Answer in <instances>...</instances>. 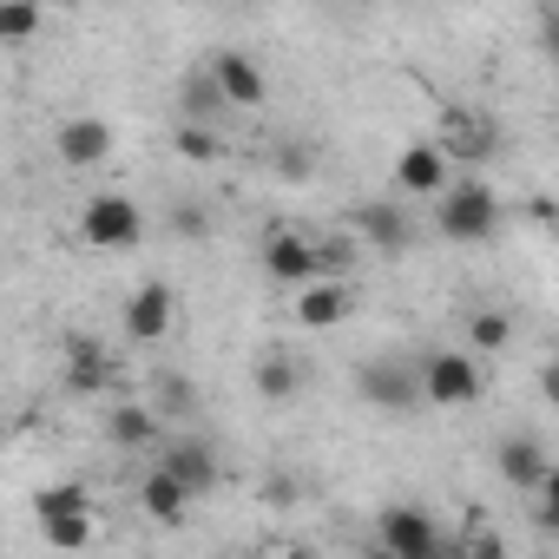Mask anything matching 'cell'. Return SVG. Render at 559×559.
<instances>
[{
  "instance_id": "22",
  "label": "cell",
  "mask_w": 559,
  "mask_h": 559,
  "mask_svg": "<svg viewBox=\"0 0 559 559\" xmlns=\"http://www.w3.org/2000/svg\"><path fill=\"white\" fill-rule=\"evenodd\" d=\"M224 152H230V145L217 139V126H198V119L178 126V158H185V165H217Z\"/></svg>"
},
{
  "instance_id": "32",
  "label": "cell",
  "mask_w": 559,
  "mask_h": 559,
  "mask_svg": "<svg viewBox=\"0 0 559 559\" xmlns=\"http://www.w3.org/2000/svg\"><path fill=\"white\" fill-rule=\"evenodd\" d=\"M539 47H546V60H552V67H559V14H552V21H546V34H539Z\"/></svg>"
},
{
  "instance_id": "20",
  "label": "cell",
  "mask_w": 559,
  "mask_h": 559,
  "mask_svg": "<svg viewBox=\"0 0 559 559\" xmlns=\"http://www.w3.org/2000/svg\"><path fill=\"white\" fill-rule=\"evenodd\" d=\"M178 106H185V119H198V126H217V119L230 112V99H224V86L211 80V67L185 80V99H178Z\"/></svg>"
},
{
  "instance_id": "27",
  "label": "cell",
  "mask_w": 559,
  "mask_h": 559,
  "mask_svg": "<svg viewBox=\"0 0 559 559\" xmlns=\"http://www.w3.org/2000/svg\"><path fill=\"white\" fill-rule=\"evenodd\" d=\"M152 402H158V415H191V408H198V395H191L185 376H158V382H152Z\"/></svg>"
},
{
  "instance_id": "15",
  "label": "cell",
  "mask_w": 559,
  "mask_h": 559,
  "mask_svg": "<svg viewBox=\"0 0 559 559\" xmlns=\"http://www.w3.org/2000/svg\"><path fill=\"white\" fill-rule=\"evenodd\" d=\"M112 382H119V369H112L106 343H93V336H67V389H73V395H106Z\"/></svg>"
},
{
  "instance_id": "19",
  "label": "cell",
  "mask_w": 559,
  "mask_h": 559,
  "mask_svg": "<svg viewBox=\"0 0 559 559\" xmlns=\"http://www.w3.org/2000/svg\"><path fill=\"white\" fill-rule=\"evenodd\" d=\"M250 382H257V395L263 402H276V408H284L290 395H297V362H290V349L284 343H270V349H257V362H250Z\"/></svg>"
},
{
  "instance_id": "6",
  "label": "cell",
  "mask_w": 559,
  "mask_h": 559,
  "mask_svg": "<svg viewBox=\"0 0 559 559\" xmlns=\"http://www.w3.org/2000/svg\"><path fill=\"white\" fill-rule=\"evenodd\" d=\"M257 257H263V276H270V284H284V290H304V284L323 276V250L304 230H270Z\"/></svg>"
},
{
  "instance_id": "30",
  "label": "cell",
  "mask_w": 559,
  "mask_h": 559,
  "mask_svg": "<svg viewBox=\"0 0 559 559\" xmlns=\"http://www.w3.org/2000/svg\"><path fill=\"white\" fill-rule=\"evenodd\" d=\"M539 395H546V402H552V408H559V356H552V362H546V369H539Z\"/></svg>"
},
{
  "instance_id": "9",
  "label": "cell",
  "mask_w": 559,
  "mask_h": 559,
  "mask_svg": "<svg viewBox=\"0 0 559 559\" xmlns=\"http://www.w3.org/2000/svg\"><path fill=\"white\" fill-rule=\"evenodd\" d=\"M171 323H178V290H171V284H139V290L126 297V336H132V343L158 349V343L171 336Z\"/></svg>"
},
{
  "instance_id": "21",
  "label": "cell",
  "mask_w": 559,
  "mask_h": 559,
  "mask_svg": "<svg viewBox=\"0 0 559 559\" xmlns=\"http://www.w3.org/2000/svg\"><path fill=\"white\" fill-rule=\"evenodd\" d=\"M507 343H513V317L507 310H474L467 317V349L474 356H500Z\"/></svg>"
},
{
  "instance_id": "11",
  "label": "cell",
  "mask_w": 559,
  "mask_h": 559,
  "mask_svg": "<svg viewBox=\"0 0 559 559\" xmlns=\"http://www.w3.org/2000/svg\"><path fill=\"white\" fill-rule=\"evenodd\" d=\"M211 80L224 86V99H230V112H257L263 99H270V73L250 60V53H237V47H224V53H211Z\"/></svg>"
},
{
  "instance_id": "26",
  "label": "cell",
  "mask_w": 559,
  "mask_h": 559,
  "mask_svg": "<svg viewBox=\"0 0 559 559\" xmlns=\"http://www.w3.org/2000/svg\"><path fill=\"white\" fill-rule=\"evenodd\" d=\"M34 507H40V520H47V513H93V493H86L80 480H60V487H40Z\"/></svg>"
},
{
  "instance_id": "17",
  "label": "cell",
  "mask_w": 559,
  "mask_h": 559,
  "mask_svg": "<svg viewBox=\"0 0 559 559\" xmlns=\"http://www.w3.org/2000/svg\"><path fill=\"white\" fill-rule=\"evenodd\" d=\"M158 461H165L191 493H211V487H217V454H211V441H158Z\"/></svg>"
},
{
  "instance_id": "10",
  "label": "cell",
  "mask_w": 559,
  "mask_h": 559,
  "mask_svg": "<svg viewBox=\"0 0 559 559\" xmlns=\"http://www.w3.org/2000/svg\"><path fill=\"white\" fill-rule=\"evenodd\" d=\"M454 185V158L441 139H415L402 158H395V191H421V198H441Z\"/></svg>"
},
{
  "instance_id": "24",
  "label": "cell",
  "mask_w": 559,
  "mask_h": 559,
  "mask_svg": "<svg viewBox=\"0 0 559 559\" xmlns=\"http://www.w3.org/2000/svg\"><path fill=\"white\" fill-rule=\"evenodd\" d=\"M40 533H47V546H93V513H47L40 520Z\"/></svg>"
},
{
  "instance_id": "7",
  "label": "cell",
  "mask_w": 559,
  "mask_h": 559,
  "mask_svg": "<svg viewBox=\"0 0 559 559\" xmlns=\"http://www.w3.org/2000/svg\"><path fill=\"white\" fill-rule=\"evenodd\" d=\"M435 139H441V145H448V158H454V165H467V171L493 165V152H500V126H493L487 112H467V106H454V112L435 126Z\"/></svg>"
},
{
  "instance_id": "13",
  "label": "cell",
  "mask_w": 559,
  "mask_h": 559,
  "mask_svg": "<svg viewBox=\"0 0 559 559\" xmlns=\"http://www.w3.org/2000/svg\"><path fill=\"white\" fill-rule=\"evenodd\" d=\"M493 467H500V480L513 487V493H539L546 487V474H552V461H546V448L533 441V435H507L500 448H493Z\"/></svg>"
},
{
  "instance_id": "28",
  "label": "cell",
  "mask_w": 559,
  "mask_h": 559,
  "mask_svg": "<svg viewBox=\"0 0 559 559\" xmlns=\"http://www.w3.org/2000/svg\"><path fill=\"white\" fill-rule=\"evenodd\" d=\"M533 500H539V526H546V533H552V539H559V467H552V474H546V487H539V493H533Z\"/></svg>"
},
{
  "instance_id": "31",
  "label": "cell",
  "mask_w": 559,
  "mask_h": 559,
  "mask_svg": "<svg viewBox=\"0 0 559 559\" xmlns=\"http://www.w3.org/2000/svg\"><path fill=\"white\" fill-rule=\"evenodd\" d=\"M263 500H270V507H290V500H297V487H290V480H270V487H263Z\"/></svg>"
},
{
  "instance_id": "8",
  "label": "cell",
  "mask_w": 559,
  "mask_h": 559,
  "mask_svg": "<svg viewBox=\"0 0 559 559\" xmlns=\"http://www.w3.org/2000/svg\"><path fill=\"white\" fill-rule=\"evenodd\" d=\"M349 230H356L362 250H376V257H408V243H415V217H408L395 198H369V204H356Z\"/></svg>"
},
{
  "instance_id": "2",
  "label": "cell",
  "mask_w": 559,
  "mask_h": 559,
  "mask_svg": "<svg viewBox=\"0 0 559 559\" xmlns=\"http://www.w3.org/2000/svg\"><path fill=\"white\" fill-rule=\"evenodd\" d=\"M80 237H86L93 250H139L145 211H139L126 191H99V198H86V211H80Z\"/></svg>"
},
{
  "instance_id": "1",
  "label": "cell",
  "mask_w": 559,
  "mask_h": 559,
  "mask_svg": "<svg viewBox=\"0 0 559 559\" xmlns=\"http://www.w3.org/2000/svg\"><path fill=\"white\" fill-rule=\"evenodd\" d=\"M435 230L448 243H493L500 237V191L487 178H454L435 198Z\"/></svg>"
},
{
  "instance_id": "18",
  "label": "cell",
  "mask_w": 559,
  "mask_h": 559,
  "mask_svg": "<svg viewBox=\"0 0 559 559\" xmlns=\"http://www.w3.org/2000/svg\"><path fill=\"white\" fill-rule=\"evenodd\" d=\"M191 500H198V493H191V487H185V480H178V474H171L165 461H158V467H152V474L139 480V507H145L152 520H165V526H178Z\"/></svg>"
},
{
  "instance_id": "14",
  "label": "cell",
  "mask_w": 559,
  "mask_h": 559,
  "mask_svg": "<svg viewBox=\"0 0 559 559\" xmlns=\"http://www.w3.org/2000/svg\"><path fill=\"white\" fill-rule=\"evenodd\" d=\"M349 310H356L349 276H317V284L297 290V323H304V330H336Z\"/></svg>"
},
{
  "instance_id": "5",
  "label": "cell",
  "mask_w": 559,
  "mask_h": 559,
  "mask_svg": "<svg viewBox=\"0 0 559 559\" xmlns=\"http://www.w3.org/2000/svg\"><path fill=\"white\" fill-rule=\"evenodd\" d=\"M421 395H428V408H467V402H480V369H474V356H467V349H435V356H421Z\"/></svg>"
},
{
  "instance_id": "4",
  "label": "cell",
  "mask_w": 559,
  "mask_h": 559,
  "mask_svg": "<svg viewBox=\"0 0 559 559\" xmlns=\"http://www.w3.org/2000/svg\"><path fill=\"white\" fill-rule=\"evenodd\" d=\"M376 546L395 552V559H435V552H448V539H441V526L428 520V507H408V500L382 507V520H376Z\"/></svg>"
},
{
  "instance_id": "12",
  "label": "cell",
  "mask_w": 559,
  "mask_h": 559,
  "mask_svg": "<svg viewBox=\"0 0 559 559\" xmlns=\"http://www.w3.org/2000/svg\"><path fill=\"white\" fill-rule=\"evenodd\" d=\"M112 139H119V132H112L106 119H93V112H86V119H67V126L53 132V152H60V165L93 171V165H106V158H112Z\"/></svg>"
},
{
  "instance_id": "3",
  "label": "cell",
  "mask_w": 559,
  "mask_h": 559,
  "mask_svg": "<svg viewBox=\"0 0 559 559\" xmlns=\"http://www.w3.org/2000/svg\"><path fill=\"white\" fill-rule=\"evenodd\" d=\"M356 389H362V402L382 408V415H408V408L428 402V395H421V369L402 362V356H376V362H362V369H356Z\"/></svg>"
},
{
  "instance_id": "23",
  "label": "cell",
  "mask_w": 559,
  "mask_h": 559,
  "mask_svg": "<svg viewBox=\"0 0 559 559\" xmlns=\"http://www.w3.org/2000/svg\"><path fill=\"white\" fill-rule=\"evenodd\" d=\"M40 8L47 0H0V34H8V47H27L40 34Z\"/></svg>"
},
{
  "instance_id": "25",
  "label": "cell",
  "mask_w": 559,
  "mask_h": 559,
  "mask_svg": "<svg viewBox=\"0 0 559 559\" xmlns=\"http://www.w3.org/2000/svg\"><path fill=\"white\" fill-rule=\"evenodd\" d=\"M317 250H323V276H349L362 237H356V230H330V237H317Z\"/></svg>"
},
{
  "instance_id": "29",
  "label": "cell",
  "mask_w": 559,
  "mask_h": 559,
  "mask_svg": "<svg viewBox=\"0 0 559 559\" xmlns=\"http://www.w3.org/2000/svg\"><path fill=\"white\" fill-rule=\"evenodd\" d=\"M171 224H178L185 237H204V211H198V204H178V211H171Z\"/></svg>"
},
{
  "instance_id": "16",
  "label": "cell",
  "mask_w": 559,
  "mask_h": 559,
  "mask_svg": "<svg viewBox=\"0 0 559 559\" xmlns=\"http://www.w3.org/2000/svg\"><path fill=\"white\" fill-rule=\"evenodd\" d=\"M106 441L126 454L158 448V402H106Z\"/></svg>"
}]
</instances>
